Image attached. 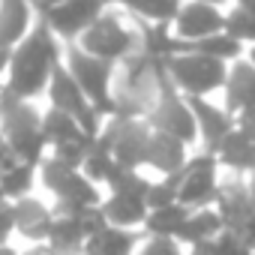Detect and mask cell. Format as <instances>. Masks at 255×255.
I'll list each match as a JSON object with an SVG mask.
<instances>
[{"instance_id":"3","label":"cell","mask_w":255,"mask_h":255,"mask_svg":"<svg viewBox=\"0 0 255 255\" xmlns=\"http://www.w3.org/2000/svg\"><path fill=\"white\" fill-rule=\"evenodd\" d=\"M63 63L72 72V78L81 84V90L87 93L93 108L105 120L114 117L117 114V99H114V90H111V84H114V63L87 54L84 48H78V42H66Z\"/></svg>"},{"instance_id":"11","label":"cell","mask_w":255,"mask_h":255,"mask_svg":"<svg viewBox=\"0 0 255 255\" xmlns=\"http://www.w3.org/2000/svg\"><path fill=\"white\" fill-rule=\"evenodd\" d=\"M213 207L222 216L225 231L240 234L243 240H249L255 246V204H252V195H249L243 174H234L225 183L219 180V192H216Z\"/></svg>"},{"instance_id":"13","label":"cell","mask_w":255,"mask_h":255,"mask_svg":"<svg viewBox=\"0 0 255 255\" xmlns=\"http://www.w3.org/2000/svg\"><path fill=\"white\" fill-rule=\"evenodd\" d=\"M219 30H225V12L213 3H201V0L180 3L177 15L171 21V33L183 42H198Z\"/></svg>"},{"instance_id":"26","label":"cell","mask_w":255,"mask_h":255,"mask_svg":"<svg viewBox=\"0 0 255 255\" xmlns=\"http://www.w3.org/2000/svg\"><path fill=\"white\" fill-rule=\"evenodd\" d=\"M36 180H39V165H33V162H15L12 168H6L0 174V186H3L6 201H18L24 195H33Z\"/></svg>"},{"instance_id":"33","label":"cell","mask_w":255,"mask_h":255,"mask_svg":"<svg viewBox=\"0 0 255 255\" xmlns=\"http://www.w3.org/2000/svg\"><path fill=\"white\" fill-rule=\"evenodd\" d=\"M216 249H219V255H255V246L231 231H222L216 237Z\"/></svg>"},{"instance_id":"23","label":"cell","mask_w":255,"mask_h":255,"mask_svg":"<svg viewBox=\"0 0 255 255\" xmlns=\"http://www.w3.org/2000/svg\"><path fill=\"white\" fill-rule=\"evenodd\" d=\"M186 216H189V207H183L180 201H174L168 207H156V210L147 213V219L141 225V234L144 237H174L177 240Z\"/></svg>"},{"instance_id":"7","label":"cell","mask_w":255,"mask_h":255,"mask_svg":"<svg viewBox=\"0 0 255 255\" xmlns=\"http://www.w3.org/2000/svg\"><path fill=\"white\" fill-rule=\"evenodd\" d=\"M174 186H177V201L189 210L198 207H213L216 192H219V162L216 153L204 150L192 159L183 162V168H177L174 174H165Z\"/></svg>"},{"instance_id":"9","label":"cell","mask_w":255,"mask_h":255,"mask_svg":"<svg viewBox=\"0 0 255 255\" xmlns=\"http://www.w3.org/2000/svg\"><path fill=\"white\" fill-rule=\"evenodd\" d=\"M39 183L54 195V201H69V204H84V207H99L102 192L99 183H93L81 168H72L54 156H45L39 162Z\"/></svg>"},{"instance_id":"34","label":"cell","mask_w":255,"mask_h":255,"mask_svg":"<svg viewBox=\"0 0 255 255\" xmlns=\"http://www.w3.org/2000/svg\"><path fill=\"white\" fill-rule=\"evenodd\" d=\"M12 234H15V216H12V204L3 201L0 204V246L12 243Z\"/></svg>"},{"instance_id":"38","label":"cell","mask_w":255,"mask_h":255,"mask_svg":"<svg viewBox=\"0 0 255 255\" xmlns=\"http://www.w3.org/2000/svg\"><path fill=\"white\" fill-rule=\"evenodd\" d=\"M21 255H57L48 243H30L27 249H21Z\"/></svg>"},{"instance_id":"46","label":"cell","mask_w":255,"mask_h":255,"mask_svg":"<svg viewBox=\"0 0 255 255\" xmlns=\"http://www.w3.org/2000/svg\"><path fill=\"white\" fill-rule=\"evenodd\" d=\"M6 201V195H3V186H0V204H3Z\"/></svg>"},{"instance_id":"18","label":"cell","mask_w":255,"mask_h":255,"mask_svg":"<svg viewBox=\"0 0 255 255\" xmlns=\"http://www.w3.org/2000/svg\"><path fill=\"white\" fill-rule=\"evenodd\" d=\"M33 15L30 0H0V48H15L36 24Z\"/></svg>"},{"instance_id":"6","label":"cell","mask_w":255,"mask_h":255,"mask_svg":"<svg viewBox=\"0 0 255 255\" xmlns=\"http://www.w3.org/2000/svg\"><path fill=\"white\" fill-rule=\"evenodd\" d=\"M165 72L174 81V87L186 96H207L225 87L228 78V63L213 60L198 51H183L165 60Z\"/></svg>"},{"instance_id":"17","label":"cell","mask_w":255,"mask_h":255,"mask_svg":"<svg viewBox=\"0 0 255 255\" xmlns=\"http://www.w3.org/2000/svg\"><path fill=\"white\" fill-rule=\"evenodd\" d=\"M102 213L108 219V225H117V228H132V231H141L150 207L141 195H129V192H108V198H102Z\"/></svg>"},{"instance_id":"5","label":"cell","mask_w":255,"mask_h":255,"mask_svg":"<svg viewBox=\"0 0 255 255\" xmlns=\"http://www.w3.org/2000/svg\"><path fill=\"white\" fill-rule=\"evenodd\" d=\"M78 48H84L87 54L117 66L126 57H132L135 51H141V39H138V27L132 30V27L123 24L120 15L105 12L78 36Z\"/></svg>"},{"instance_id":"14","label":"cell","mask_w":255,"mask_h":255,"mask_svg":"<svg viewBox=\"0 0 255 255\" xmlns=\"http://www.w3.org/2000/svg\"><path fill=\"white\" fill-rule=\"evenodd\" d=\"M9 204H12V216H15V234L30 243H45L51 222H54V210L45 201H39L36 195H24Z\"/></svg>"},{"instance_id":"39","label":"cell","mask_w":255,"mask_h":255,"mask_svg":"<svg viewBox=\"0 0 255 255\" xmlns=\"http://www.w3.org/2000/svg\"><path fill=\"white\" fill-rule=\"evenodd\" d=\"M9 54H12V48H0V87H3V81H6V69H9Z\"/></svg>"},{"instance_id":"24","label":"cell","mask_w":255,"mask_h":255,"mask_svg":"<svg viewBox=\"0 0 255 255\" xmlns=\"http://www.w3.org/2000/svg\"><path fill=\"white\" fill-rule=\"evenodd\" d=\"M42 135L48 141V147L63 144V141H75L84 138V129L78 126V120L54 105H48V111H42Z\"/></svg>"},{"instance_id":"21","label":"cell","mask_w":255,"mask_h":255,"mask_svg":"<svg viewBox=\"0 0 255 255\" xmlns=\"http://www.w3.org/2000/svg\"><path fill=\"white\" fill-rule=\"evenodd\" d=\"M186 147H189V144H183L180 138H174V135H168V132L153 129L150 150H147V165H144V168L156 171L159 177L174 174V171H177V168H183V162L189 159V156H186Z\"/></svg>"},{"instance_id":"19","label":"cell","mask_w":255,"mask_h":255,"mask_svg":"<svg viewBox=\"0 0 255 255\" xmlns=\"http://www.w3.org/2000/svg\"><path fill=\"white\" fill-rule=\"evenodd\" d=\"M225 111L237 114L246 105H255V66L240 57L234 63H228V78H225Z\"/></svg>"},{"instance_id":"2","label":"cell","mask_w":255,"mask_h":255,"mask_svg":"<svg viewBox=\"0 0 255 255\" xmlns=\"http://www.w3.org/2000/svg\"><path fill=\"white\" fill-rule=\"evenodd\" d=\"M0 132L21 162L39 165L45 159L48 141L42 135V111L33 99H18L6 87H0Z\"/></svg>"},{"instance_id":"40","label":"cell","mask_w":255,"mask_h":255,"mask_svg":"<svg viewBox=\"0 0 255 255\" xmlns=\"http://www.w3.org/2000/svg\"><path fill=\"white\" fill-rule=\"evenodd\" d=\"M57 3H63V0H30V6H33V12H36V15L48 12V9H51V6H57Z\"/></svg>"},{"instance_id":"20","label":"cell","mask_w":255,"mask_h":255,"mask_svg":"<svg viewBox=\"0 0 255 255\" xmlns=\"http://www.w3.org/2000/svg\"><path fill=\"white\" fill-rule=\"evenodd\" d=\"M141 240H144L141 231L105 225L102 231H96L93 237H87L84 255H135L138 246H141Z\"/></svg>"},{"instance_id":"44","label":"cell","mask_w":255,"mask_h":255,"mask_svg":"<svg viewBox=\"0 0 255 255\" xmlns=\"http://www.w3.org/2000/svg\"><path fill=\"white\" fill-rule=\"evenodd\" d=\"M246 51H249V54H246V60H249V63H252V66H255V45H249V48H246Z\"/></svg>"},{"instance_id":"15","label":"cell","mask_w":255,"mask_h":255,"mask_svg":"<svg viewBox=\"0 0 255 255\" xmlns=\"http://www.w3.org/2000/svg\"><path fill=\"white\" fill-rule=\"evenodd\" d=\"M189 105H192V114H195V123H198V138L204 141V147L213 153L219 147V141L234 129V114H228L225 108H216L210 105L204 96H186Z\"/></svg>"},{"instance_id":"28","label":"cell","mask_w":255,"mask_h":255,"mask_svg":"<svg viewBox=\"0 0 255 255\" xmlns=\"http://www.w3.org/2000/svg\"><path fill=\"white\" fill-rule=\"evenodd\" d=\"M114 165V150H111V138L105 132H99L93 141H90V150L81 162V171L93 180V183H105L108 177V168Z\"/></svg>"},{"instance_id":"27","label":"cell","mask_w":255,"mask_h":255,"mask_svg":"<svg viewBox=\"0 0 255 255\" xmlns=\"http://www.w3.org/2000/svg\"><path fill=\"white\" fill-rule=\"evenodd\" d=\"M189 51L207 54V57L222 60V63H234V60H240V57H243V51H246V48H243V42H237L231 33L219 30V33H213V36H207V39L189 42Z\"/></svg>"},{"instance_id":"10","label":"cell","mask_w":255,"mask_h":255,"mask_svg":"<svg viewBox=\"0 0 255 255\" xmlns=\"http://www.w3.org/2000/svg\"><path fill=\"white\" fill-rule=\"evenodd\" d=\"M102 132L111 138L114 159L123 168H144L147 165V150L153 138V126L144 117H129V114H114L105 120Z\"/></svg>"},{"instance_id":"36","label":"cell","mask_w":255,"mask_h":255,"mask_svg":"<svg viewBox=\"0 0 255 255\" xmlns=\"http://www.w3.org/2000/svg\"><path fill=\"white\" fill-rule=\"evenodd\" d=\"M15 162H21V159L15 156V150L9 147V141L3 138V132H0V174H3L6 168H12Z\"/></svg>"},{"instance_id":"1","label":"cell","mask_w":255,"mask_h":255,"mask_svg":"<svg viewBox=\"0 0 255 255\" xmlns=\"http://www.w3.org/2000/svg\"><path fill=\"white\" fill-rule=\"evenodd\" d=\"M60 57H63L60 39L51 33V27L42 18H36L30 33L9 54V69H6L3 87L18 99H36L39 93L48 90L51 72L60 63Z\"/></svg>"},{"instance_id":"12","label":"cell","mask_w":255,"mask_h":255,"mask_svg":"<svg viewBox=\"0 0 255 255\" xmlns=\"http://www.w3.org/2000/svg\"><path fill=\"white\" fill-rule=\"evenodd\" d=\"M108 3H114V0H63L36 18H42L60 42H78V36L99 15L108 12Z\"/></svg>"},{"instance_id":"4","label":"cell","mask_w":255,"mask_h":255,"mask_svg":"<svg viewBox=\"0 0 255 255\" xmlns=\"http://www.w3.org/2000/svg\"><path fill=\"white\" fill-rule=\"evenodd\" d=\"M153 129L168 132L174 138H180L183 144H195L198 141V123L192 114V105L186 99V93H180L174 87V81L165 72V63L159 66V96L153 102V108L144 117Z\"/></svg>"},{"instance_id":"37","label":"cell","mask_w":255,"mask_h":255,"mask_svg":"<svg viewBox=\"0 0 255 255\" xmlns=\"http://www.w3.org/2000/svg\"><path fill=\"white\" fill-rule=\"evenodd\" d=\"M186 255H219V249H216V240H207V243L186 246Z\"/></svg>"},{"instance_id":"41","label":"cell","mask_w":255,"mask_h":255,"mask_svg":"<svg viewBox=\"0 0 255 255\" xmlns=\"http://www.w3.org/2000/svg\"><path fill=\"white\" fill-rule=\"evenodd\" d=\"M234 6H240V9H246L252 18H255V0H234Z\"/></svg>"},{"instance_id":"31","label":"cell","mask_w":255,"mask_h":255,"mask_svg":"<svg viewBox=\"0 0 255 255\" xmlns=\"http://www.w3.org/2000/svg\"><path fill=\"white\" fill-rule=\"evenodd\" d=\"M144 201H147V207H150V210H156V207H168V204H174V201H177V186H174L168 177H159V180H153V183H150V189H147Z\"/></svg>"},{"instance_id":"8","label":"cell","mask_w":255,"mask_h":255,"mask_svg":"<svg viewBox=\"0 0 255 255\" xmlns=\"http://www.w3.org/2000/svg\"><path fill=\"white\" fill-rule=\"evenodd\" d=\"M45 96H48V102H51L54 108H60V111H66V114H72V117L78 120V126L84 129L87 138H96V135L102 132L105 117L93 108V102L87 99V93L81 90V84L72 78V72L66 69L63 57H60V63L54 66V72H51V81H48Z\"/></svg>"},{"instance_id":"43","label":"cell","mask_w":255,"mask_h":255,"mask_svg":"<svg viewBox=\"0 0 255 255\" xmlns=\"http://www.w3.org/2000/svg\"><path fill=\"white\" fill-rule=\"evenodd\" d=\"M246 186H249V195H252V204H255V171L249 174V180H246Z\"/></svg>"},{"instance_id":"30","label":"cell","mask_w":255,"mask_h":255,"mask_svg":"<svg viewBox=\"0 0 255 255\" xmlns=\"http://www.w3.org/2000/svg\"><path fill=\"white\" fill-rule=\"evenodd\" d=\"M90 141L93 138H75V141H63V144H54V159H60V162H66V165H72V168H81V162H84V156H87V150H90Z\"/></svg>"},{"instance_id":"32","label":"cell","mask_w":255,"mask_h":255,"mask_svg":"<svg viewBox=\"0 0 255 255\" xmlns=\"http://www.w3.org/2000/svg\"><path fill=\"white\" fill-rule=\"evenodd\" d=\"M135 255H186V246H180L174 237H144Z\"/></svg>"},{"instance_id":"29","label":"cell","mask_w":255,"mask_h":255,"mask_svg":"<svg viewBox=\"0 0 255 255\" xmlns=\"http://www.w3.org/2000/svg\"><path fill=\"white\" fill-rule=\"evenodd\" d=\"M225 33H231L243 45H255V18L240 6H231L225 12Z\"/></svg>"},{"instance_id":"25","label":"cell","mask_w":255,"mask_h":255,"mask_svg":"<svg viewBox=\"0 0 255 255\" xmlns=\"http://www.w3.org/2000/svg\"><path fill=\"white\" fill-rule=\"evenodd\" d=\"M114 3H120L132 18L150 24H171L180 9V0H114Z\"/></svg>"},{"instance_id":"45","label":"cell","mask_w":255,"mask_h":255,"mask_svg":"<svg viewBox=\"0 0 255 255\" xmlns=\"http://www.w3.org/2000/svg\"><path fill=\"white\" fill-rule=\"evenodd\" d=\"M201 3H213V6H222V3H231V0H201Z\"/></svg>"},{"instance_id":"35","label":"cell","mask_w":255,"mask_h":255,"mask_svg":"<svg viewBox=\"0 0 255 255\" xmlns=\"http://www.w3.org/2000/svg\"><path fill=\"white\" fill-rule=\"evenodd\" d=\"M234 126H240L243 132H252L255 135V105H246L234 114Z\"/></svg>"},{"instance_id":"16","label":"cell","mask_w":255,"mask_h":255,"mask_svg":"<svg viewBox=\"0 0 255 255\" xmlns=\"http://www.w3.org/2000/svg\"><path fill=\"white\" fill-rule=\"evenodd\" d=\"M213 153H216L219 168H228L231 174H252L255 171V135L243 132L240 126H234Z\"/></svg>"},{"instance_id":"42","label":"cell","mask_w":255,"mask_h":255,"mask_svg":"<svg viewBox=\"0 0 255 255\" xmlns=\"http://www.w3.org/2000/svg\"><path fill=\"white\" fill-rule=\"evenodd\" d=\"M0 255H21V252H18L12 243H6V246H0Z\"/></svg>"},{"instance_id":"22","label":"cell","mask_w":255,"mask_h":255,"mask_svg":"<svg viewBox=\"0 0 255 255\" xmlns=\"http://www.w3.org/2000/svg\"><path fill=\"white\" fill-rule=\"evenodd\" d=\"M222 231H225V225H222V216L216 213V207H198V210H189V216L177 234V243L180 246L207 243V240H216Z\"/></svg>"}]
</instances>
